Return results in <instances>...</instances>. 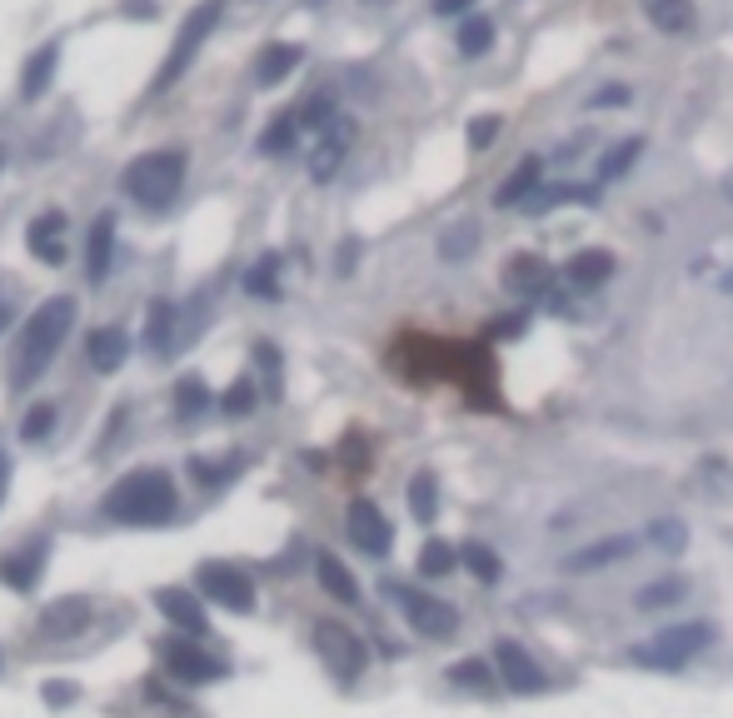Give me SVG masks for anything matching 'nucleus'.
<instances>
[{
  "label": "nucleus",
  "instance_id": "nucleus-26",
  "mask_svg": "<svg viewBox=\"0 0 733 718\" xmlns=\"http://www.w3.org/2000/svg\"><path fill=\"white\" fill-rule=\"evenodd\" d=\"M110 255H115V215H96V225H90V260H86V270H90L96 284L105 280Z\"/></svg>",
  "mask_w": 733,
  "mask_h": 718
},
{
  "label": "nucleus",
  "instance_id": "nucleus-39",
  "mask_svg": "<svg viewBox=\"0 0 733 718\" xmlns=\"http://www.w3.org/2000/svg\"><path fill=\"white\" fill-rule=\"evenodd\" d=\"M175 410H180V414H200V410H206V384H200V380H180V390H175Z\"/></svg>",
  "mask_w": 733,
  "mask_h": 718
},
{
  "label": "nucleus",
  "instance_id": "nucleus-31",
  "mask_svg": "<svg viewBox=\"0 0 733 718\" xmlns=\"http://www.w3.org/2000/svg\"><path fill=\"white\" fill-rule=\"evenodd\" d=\"M638 155H644V141H638V135H629V141H619L614 150L604 155L599 175H604V180H619V175H629V170H634V160H638Z\"/></svg>",
  "mask_w": 733,
  "mask_h": 718
},
{
  "label": "nucleus",
  "instance_id": "nucleus-44",
  "mask_svg": "<svg viewBox=\"0 0 733 718\" xmlns=\"http://www.w3.org/2000/svg\"><path fill=\"white\" fill-rule=\"evenodd\" d=\"M624 100H629L624 86H604V90H593L589 96V105H624Z\"/></svg>",
  "mask_w": 733,
  "mask_h": 718
},
{
  "label": "nucleus",
  "instance_id": "nucleus-29",
  "mask_svg": "<svg viewBox=\"0 0 733 718\" xmlns=\"http://www.w3.org/2000/svg\"><path fill=\"white\" fill-rule=\"evenodd\" d=\"M454 564H459V549L444 545V539H430V545L420 549V574L424 579H444Z\"/></svg>",
  "mask_w": 733,
  "mask_h": 718
},
{
  "label": "nucleus",
  "instance_id": "nucleus-12",
  "mask_svg": "<svg viewBox=\"0 0 733 718\" xmlns=\"http://www.w3.org/2000/svg\"><path fill=\"white\" fill-rule=\"evenodd\" d=\"M349 141H355V125L349 120H335L330 125V135L320 141V150L310 155V180H335V170H340V160H345V150H349Z\"/></svg>",
  "mask_w": 733,
  "mask_h": 718
},
{
  "label": "nucleus",
  "instance_id": "nucleus-15",
  "mask_svg": "<svg viewBox=\"0 0 733 718\" xmlns=\"http://www.w3.org/2000/svg\"><path fill=\"white\" fill-rule=\"evenodd\" d=\"M564 280H569L574 290H599V284L614 280V255L609 250H579L569 260V270H564Z\"/></svg>",
  "mask_w": 733,
  "mask_h": 718
},
{
  "label": "nucleus",
  "instance_id": "nucleus-41",
  "mask_svg": "<svg viewBox=\"0 0 733 718\" xmlns=\"http://www.w3.org/2000/svg\"><path fill=\"white\" fill-rule=\"evenodd\" d=\"M499 141V115H479L469 120V150H485V145Z\"/></svg>",
  "mask_w": 733,
  "mask_h": 718
},
{
  "label": "nucleus",
  "instance_id": "nucleus-43",
  "mask_svg": "<svg viewBox=\"0 0 733 718\" xmlns=\"http://www.w3.org/2000/svg\"><path fill=\"white\" fill-rule=\"evenodd\" d=\"M249 410H255V384L235 380V390L225 394V414H249Z\"/></svg>",
  "mask_w": 733,
  "mask_h": 718
},
{
  "label": "nucleus",
  "instance_id": "nucleus-34",
  "mask_svg": "<svg viewBox=\"0 0 733 718\" xmlns=\"http://www.w3.org/2000/svg\"><path fill=\"white\" fill-rule=\"evenodd\" d=\"M648 545H658L664 554H679V549H689V529H684V519H654L648 524Z\"/></svg>",
  "mask_w": 733,
  "mask_h": 718
},
{
  "label": "nucleus",
  "instance_id": "nucleus-46",
  "mask_svg": "<svg viewBox=\"0 0 733 718\" xmlns=\"http://www.w3.org/2000/svg\"><path fill=\"white\" fill-rule=\"evenodd\" d=\"M76 698V688H65V684H51L45 688V704H70Z\"/></svg>",
  "mask_w": 733,
  "mask_h": 718
},
{
  "label": "nucleus",
  "instance_id": "nucleus-5",
  "mask_svg": "<svg viewBox=\"0 0 733 718\" xmlns=\"http://www.w3.org/2000/svg\"><path fill=\"white\" fill-rule=\"evenodd\" d=\"M709 643H713V624H679V629H664L648 643H638L629 659L644 669H684L689 659H699Z\"/></svg>",
  "mask_w": 733,
  "mask_h": 718
},
{
  "label": "nucleus",
  "instance_id": "nucleus-1",
  "mask_svg": "<svg viewBox=\"0 0 733 718\" xmlns=\"http://www.w3.org/2000/svg\"><path fill=\"white\" fill-rule=\"evenodd\" d=\"M70 325H76V300H70V294H55V300H45V305L35 310L31 325H25V335H21V345H15V364H11L15 390H31V384L51 370V359L60 355Z\"/></svg>",
  "mask_w": 733,
  "mask_h": 718
},
{
  "label": "nucleus",
  "instance_id": "nucleus-9",
  "mask_svg": "<svg viewBox=\"0 0 733 718\" xmlns=\"http://www.w3.org/2000/svg\"><path fill=\"white\" fill-rule=\"evenodd\" d=\"M200 594L215 598V604H225V609H235V614L255 609V584H249V574L235 569V564H206L200 569Z\"/></svg>",
  "mask_w": 733,
  "mask_h": 718
},
{
  "label": "nucleus",
  "instance_id": "nucleus-27",
  "mask_svg": "<svg viewBox=\"0 0 733 718\" xmlns=\"http://www.w3.org/2000/svg\"><path fill=\"white\" fill-rule=\"evenodd\" d=\"M684 594H689V584H684L679 574H669V579H654V584H644V588H638V598H634V604L648 614V609H669V604H679Z\"/></svg>",
  "mask_w": 733,
  "mask_h": 718
},
{
  "label": "nucleus",
  "instance_id": "nucleus-50",
  "mask_svg": "<svg viewBox=\"0 0 733 718\" xmlns=\"http://www.w3.org/2000/svg\"><path fill=\"white\" fill-rule=\"evenodd\" d=\"M0 494H5V459H0Z\"/></svg>",
  "mask_w": 733,
  "mask_h": 718
},
{
  "label": "nucleus",
  "instance_id": "nucleus-48",
  "mask_svg": "<svg viewBox=\"0 0 733 718\" xmlns=\"http://www.w3.org/2000/svg\"><path fill=\"white\" fill-rule=\"evenodd\" d=\"M5 319H11V305H5V300H0V329H5Z\"/></svg>",
  "mask_w": 733,
  "mask_h": 718
},
{
  "label": "nucleus",
  "instance_id": "nucleus-21",
  "mask_svg": "<svg viewBox=\"0 0 733 718\" xmlns=\"http://www.w3.org/2000/svg\"><path fill=\"white\" fill-rule=\"evenodd\" d=\"M648 15V25H658L664 35L693 31V0H638Z\"/></svg>",
  "mask_w": 733,
  "mask_h": 718
},
{
  "label": "nucleus",
  "instance_id": "nucleus-23",
  "mask_svg": "<svg viewBox=\"0 0 733 718\" xmlns=\"http://www.w3.org/2000/svg\"><path fill=\"white\" fill-rule=\"evenodd\" d=\"M41 559H45V545H35V549H15V554L0 559V579H5L11 588H21V594H31L35 579H41Z\"/></svg>",
  "mask_w": 733,
  "mask_h": 718
},
{
  "label": "nucleus",
  "instance_id": "nucleus-20",
  "mask_svg": "<svg viewBox=\"0 0 733 718\" xmlns=\"http://www.w3.org/2000/svg\"><path fill=\"white\" fill-rule=\"evenodd\" d=\"M540 175H544V160H534V155H529V160H519V170L509 175L504 186H499L495 205H499V210H514V205H524V200L534 195V190H540Z\"/></svg>",
  "mask_w": 733,
  "mask_h": 718
},
{
  "label": "nucleus",
  "instance_id": "nucleus-25",
  "mask_svg": "<svg viewBox=\"0 0 733 718\" xmlns=\"http://www.w3.org/2000/svg\"><path fill=\"white\" fill-rule=\"evenodd\" d=\"M304 60L300 45H270V51L255 60V80L259 86H280V80H290V70Z\"/></svg>",
  "mask_w": 733,
  "mask_h": 718
},
{
  "label": "nucleus",
  "instance_id": "nucleus-22",
  "mask_svg": "<svg viewBox=\"0 0 733 718\" xmlns=\"http://www.w3.org/2000/svg\"><path fill=\"white\" fill-rule=\"evenodd\" d=\"M314 574H320V588L340 604H359V584L335 554H314Z\"/></svg>",
  "mask_w": 733,
  "mask_h": 718
},
{
  "label": "nucleus",
  "instance_id": "nucleus-7",
  "mask_svg": "<svg viewBox=\"0 0 733 718\" xmlns=\"http://www.w3.org/2000/svg\"><path fill=\"white\" fill-rule=\"evenodd\" d=\"M395 598H399V609H404V619H410V629L424 633V639H449L459 629V614L444 598L420 594V588H395Z\"/></svg>",
  "mask_w": 733,
  "mask_h": 718
},
{
  "label": "nucleus",
  "instance_id": "nucleus-49",
  "mask_svg": "<svg viewBox=\"0 0 733 718\" xmlns=\"http://www.w3.org/2000/svg\"><path fill=\"white\" fill-rule=\"evenodd\" d=\"M719 284H723V290H729V294H733V270H729V274H723V280H719Z\"/></svg>",
  "mask_w": 733,
  "mask_h": 718
},
{
  "label": "nucleus",
  "instance_id": "nucleus-47",
  "mask_svg": "<svg viewBox=\"0 0 733 718\" xmlns=\"http://www.w3.org/2000/svg\"><path fill=\"white\" fill-rule=\"evenodd\" d=\"M723 195H729V200H733V170H729V175H723Z\"/></svg>",
  "mask_w": 733,
  "mask_h": 718
},
{
  "label": "nucleus",
  "instance_id": "nucleus-35",
  "mask_svg": "<svg viewBox=\"0 0 733 718\" xmlns=\"http://www.w3.org/2000/svg\"><path fill=\"white\" fill-rule=\"evenodd\" d=\"M593 205V186H559V190H544V195H534V215H544V210H554V205Z\"/></svg>",
  "mask_w": 733,
  "mask_h": 718
},
{
  "label": "nucleus",
  "instance_id": "nucleus-3",
  "mask_svg": "<svg viewBox=\"0 0 733 718\" xmlns=\"http://www.w3.org/2000/svg\"><path fill=\"white\" fill-rule=\"evenodd\" d=\"M220 15H225V0H200V5H195V11L185 15L180 35H175L170 55H165V66L155 70V80H151V96H165V90H170L175 80H180L185 70L195 66V55L206 51V41H210V35H215Z\"/></svg>",
  "mask_w": 733,
  "mask_h": 718
},
{
  "label": "nucleus",
  "instance_id": "nucleus-36",
  "mask_svg": "<svg viewBox=\"0 0 733 718\" xmlns=\"http://www.w3.org/2000/svg\"><path fill=\"white\" fill-rule=\"evenodd\" d=\"M170 315H175L170 300H155V305H151V319H145V345H151V349L170 345V325H175Z\"/></svg>",
  "mask_w": 733,
  "mask_h": 718
},
{
  "label": "nucleus",
  "instance_id": "nucleus-13",
  "mask_svg": "<svg viewBox=\"0 0 733 718\" xmlns=\"http://www.w3.org/2000/svg\"><path fill=\"white\" fill-rule=\"evenodd\" d=\"M25 245H31V255L41 265H65V215H60V210L31 220V235H25Z\"/></svg>",
  "mask_w": 733,
  "mask_h": 718
},
{
  "label": "nucleus",
  "instance_id": "nucleus-16",
  "mask_svg": "<svg viewBox=\"0 0 733 718\" xmlns=\"http://www.w3.org/2000/svg\"><path fill=\"white\" fill-rule=\"evenodd\" d=\"M55 66H60V41H45L41 51L25 60V70H21V96L41 100L45 90H51V80H55Z\"/></svg>",
  "mask_w": 733,
  "mask_h": 718
},
{
  "label": "nucleus",
  "instance_id": "nucleus-28",
  "mask_svg": "<svg viewBox=\"0 0 733 718\" xmlns=\"http://www.w3.org/2000/svg\"><path fill=\"white\" fill-rule=\"evenodd\" d=\"M489 45H495V21H489V15H469V21L459 25V55L475 60V55H485Z\"/></svg>",
  "mask_w": 733,
  "mask_h": 718
},
{
  "label": "nucleus",
  "instance_id": "nucleus-52",
  "mask_svg": "<svg viewBox=\"0 0 733 718\" xmlns=\"http://www.w3.org/2000/svg\"><path fill=\"white\" fill-rule=\"evenodd\" d=\"M0 160H5V155H0Z\"/></svg>",
  "mask_w": 733,
  "mask_h": 718
},
{
  "label": "nucleus",
  "instance_id": "nucleus-11",
  "mask_svg": "<svg viewBox=\"0 0 733 718\" xmlns=\"http://www.w3.org/2000/svg\"><path fill=\"white\" fill-rule=\"evenodd\" d=\"M349 539H355V549H365V554H389V545H395V529H389V519L375 509L369 500H355L349 504V519H345Z\"/></svg>",
  "mask_w": 733,
  "mask_h": 718
},
{
  "label": "nucleus",
  "instance_id": "nucleus-6",
  "mask_svg": "<svg viewBox=\"0 0 733 718\" xmlns=\"http://www.w3.org/2000/svg\"><path fill=\"white\" fill-rule=\"evenodd\" d=\"M314 649H320V659L330 664V674H335L340 684H355V678L365 674V664H369L365 639H355L345 624H330V619L314 624Z\"/></svg>",
  "mask_w": 733,
  "mask_h": 718
},
{
  "label": "nucleus",
  "instance_id": "nucleus-42",
  "mask_svg": "<svg viewBox=\"0 0 733 718\" xmlns=\"http://www.w3.org/2000/svg\"><path fill=\"white\" fill-rule=\"evenodd\" d=\"M440 250H444V260H459V255H469V250H475V225H459L454 235H444Z\"/></svg>",
  "mask_w": 733,
  "mask_h": 718
},
{
  "label": "nucleus",
  "instance_id": "nucleus-30",
  "mask_svg": "<svg viewBox=\"0 0 733 718\" xmlns=\"http://www.w3.org/2000/svg\"><path fill=\"white\" fill-rule=\"evenodd\" d=\"M459 559L469 564V574H475L479 584H495V579L504 574V564H499V554H495L489 545H464V549H459Z\"/></svg>",
  "mask_w": 733,
  "mask_h": 718
},
{
  "label": "nucleus",
  "instance_id": "nucleus-4",
  "mask_svg": "<svg viewBox=\"0 0 733 718\" xmlns=\"http://www.w3.org/2000/svg\"><path fill=\"white\" fill-rule=\"evenodd\" d=\"M185 186V155L180 150H155L125 170V195L141 200L145 210H165Z\"/></svg>",
  "mask_w": 733,
  "mask_h": 718
},
{
  "label": "nucleus",
  "instance_id": "nucleus-10",
  "mask_svg": "<svg viewBox=\"0 0 733 718\" xmlns=\"http://www.w3.org/2000/svg\"><path fill=\"white\" fill-rule=\"evenodd\" d=\"M495 669H499V678H504L509 694H544V688H549L544 669L534 664V659H529V649H524V643H514V639H499L495 643Z\"/></svg>",
  "mask_w": 733,
  "mask_h": 718
},
{
  "label": "nucleus",
  "instance_id": "nucleus-33",
  "mask_svg": "<svg viewBox=\"0 0 733 718\" xmlns=\"http://www.w3.org/2000/svg\"><path fill=\"white\" fill-rule=\"evenodd\" d=\"M410 509L420 524L434 519V509H440V490H434V474H414L410 479Z\"/></svg>",
  "mask_w": 733,
  "mask_h": 718
},
{
  "label": "nucleus",
  "instance_id": "nucleus-2",
  "mask_svg": "<svg viewBox=\"0 0 733 718\" xmlns=\"http://www.w3.org/2000/svg\"><path fill=\"white\" fill-rule=\"evenodd\" d=\"M175 479L160 474V469H141V474H125L115 490L100 500L105 519L120 524H165L175 514Z\"/></svg>",
  "mask_w": 733,
  "mask_h": 718
},
{
  "label": "nucleus",
  "instance_id": "nucleus-40",
  "mask_svg": "<svg viewBox=\"0 0 733 718\" xmlns=\"http://www.w3.org/2000/svg\"><path fill=\"white\" fill-rule=\"evenodd\" d=\"M51 425H55V410H51V404H35V410L21 419V435L25 439H45V435H51Z\"/></svg>",
  "mask_w": 733,
  "mask_h": 718
},
{
  "label": "nucleus",
  "instance_id": "nucleus-19",
  "mask_svg": "<svg viewBox=\"0 0 733 718\" xmlns=\"http://www.w3.org/2000/svg\"><path fill=\"white\" fill-rule=\"evenodd\" d=\"M155 604H160L165 619L180 624L185 633H206V609H200V598H190L185 588H160V594H155Z\"/></svg>",
  "mask_w": 733,
  "mask_h": 718
},
{
  "label": "nucleus",
  "instance_id": "nucleus-45",
  "mask_svg": "<svg viewBox=\"0 0 733 718\" xmlns=\"http://www.w3.org/2000/svg\"><path fill=\"white\" fill-rule=\"evenodd\" d=\"M475 0H434V15H464Z\"/></svg>",
  "mask_w": 733,
  "mask_h": 718
},
{
  "label": "nucleus",
  "instance_id": "nucleus-8",
  "mask_svg": "<svg viewBox=\"0 0 733 718\" xmlns=\"http://www.w3.org/2000/svg\"><path fill=\"white\" fill-rule=\"evenodd\" d=\"M160 659L170 669V678H180V684H215V678H225V664L210 659L195 639H165Z\"/></svg>",
  "mask_w": 733,
  "mask_h": 718
},
{
  "label": "nucleus",
  "instance_id": "nucleus-18",
  "mask_svg": "<svg viewBox=\"0 0 733 718\" xmlns=\"http://www.w3.org/2000/svg\"><path fill=\"white\" fill-rule=\"evenodd\" d=\"M86 355H90V364H96L100 374H110V370H120L125 364V355H130V335L120 325H110V329H96V335L86 339Z\"/></svg>",
  "mask_w": 733,
  "mask_h": 718
},
{
  "label": "nucleus",
  "instance_id": "nucleus-32",
  "mask_svg": "<svg viewBox=\"0 0 733 718\" xmlns=\"http://www.w3.org/2000/svg\"><path fill=\"white\" fill-rule=\"evenodd\" d=\"M295 141H300V115H280L270 131L259 135V150H265V155H285V150H295Z\"/></svg>",
  "mask_w": 733,
  "mask_h": 718
},
{
  "label": "nucleus",
  "instance_id": "nucleus-17",
  "mask_svg": "<svg viewBox=\"0 0 733 718\" xmlns=\"http://www.w3.org/2000/svg\"><path fill=\"white\" fill-rule=\"evenodd\" d=\"M90 624V604L86 598H60V604H51V609L41 614V633L45 639H70V633H80Z\"/></svg>",
  "mask_w": 733,
  "mask_h": 718
},
{
  "label": "nucleus",
  "instance_id": "nucleus-51",
  "mask_svg": "<svg viewBox=\"0 0 733 718\" xmlns=\"http://www.w3.org/2000/svg\"><path fill=\"white\" fill-rule=\"evenodd\" d=\"M369 5H389V0H369Z\"/></svg>",
  "mask_w": 733,
  "mask_h": 718
},
{
  "label": "nucleus",
  "instance_id": "nucleus-38",
  "mask_svg": "<svg viewBox=\"0 0 733 718\" xmlns=\"http://www.w3.org/2000/svg\"><path fill=\"white\" fill-rule=\"evenodd\" d=\"M449 678H454L459 688H489V678H495V674H489L485 659H464V664L449 669Z\"/></svg>",
  "mask_w": 733,
  "mask_h": 718
},
{
  "label": "nucleus",
  "instance_id": "nucleus-24",
  "mask_svg": "<svg viewBox=\"0 0 733 718\" xmlns=\"http://www.w3.org/2000/svg\"><path fill=\"white\" fill-rule=\"evenodd\" d=\"M504 280L514 294H544L549 290V265H544L540 255H519V260H509Z\"/></svg>",
  "mask_w": 733,
  "mask_h": 718
},
{
  "label": "nucleus",
  "instance_id": "nucleus-37",
  "mask_svg": "<svg viewBox=\"0 0 733 718\" xmlns=\"http://www.w3.org/2000/svg\"><path fill=\"white\" fill-rule=\"evenodd\" d=\"M275 274H280V260H275V255H265V260H259L255 270L245 274V290H249V294H280Z\"/></svg>",
  "mask_w": 733,
  "mask_h": 718
},
{
  "label": "nucleus",
  "instance_id": "nucleus-14",
  "mask_svg": "<svg viewBox=\"0 0 733 718\" xmlns=\"http://www.w3.org/2000/svg\"><path fill=\"white\" fill-rule=\"evenodd\" d=\"M629 554H634V539H629V534H614V539H599V545L569 554V559H564V569H569V574H593V569L619 564V559H629Z\"/></svg>",
  "mask_w": 733,
  "mask_h": 718
}]
</instances>
